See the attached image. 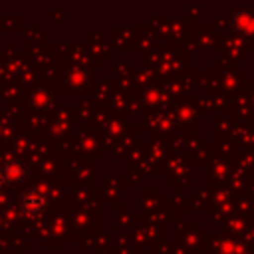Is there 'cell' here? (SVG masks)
<instances>
[{
    "label": "cell",
    "mask_w": 254,
    "mask_h": 254,
    "mask_svg": "<svg viewBox=\"0 0 254 254\" xmlns=\"http://www.w3.org/2000/svg\"><path fill=\"white\" fill-rule=\"evenodd\" d=\"M20 204H22V210H24V212H28V214H40V212L44 210V206H46V194H44V190H40V189L26 190V192L22 194Z\"/></svg>",
    "instance_id": "obj_1"
},
{
    "label": "cell",
    "mask_w": 254,
    "mask_h": 254,
    "mask_svg": "<svg viewBox=\"0 0 254 254\" xmlns=\"http://www.w3.org/2000/svg\"><path fill=\"white\" fill-rule=\"evenodd\" d=\"M2 185H6V179H4V175H2V171H0V187Z\"/></svg>",
    "instance_id": "obj_3"
},
{
    "label": "cell",
    "mask_w": 254,
    "mask_h": 254,
    "mask_svg": "<svg viewBox=\"0 0 254 254\" xmlns=\"http://www.w3.org/2000/svg\"><path fill=\"white\" fill-rule=\"evenodd\" d=\"M0 171H2V175H4V179H6V183H18V181H22L24 175H26V167H24V163L18 161V159L6 161V163L0 167Z\"/></svg>",
    "instance_id": "obj_2"
}]
</instances>
